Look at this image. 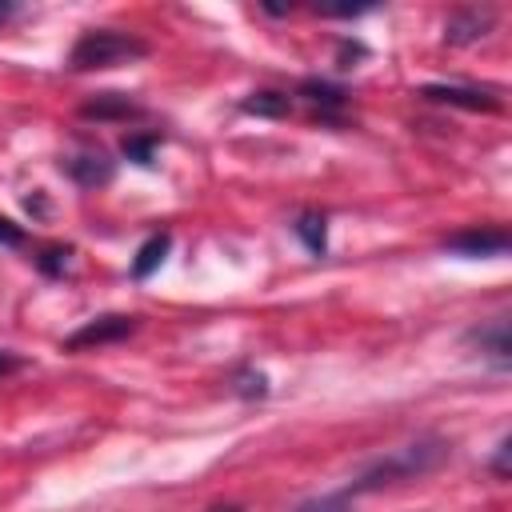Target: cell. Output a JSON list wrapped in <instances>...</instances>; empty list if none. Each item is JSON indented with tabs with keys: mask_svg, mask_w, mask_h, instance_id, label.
I'll list each match as a JSON object with an SVG mask.
<instances>
[{
	"mask_svg": "<svg viewBox=\"0 0 512 512\" xmlns=\"http://www.w3.org/2000/svg\"><path fill=\"white\" fill-rule=\"evenodd\" d=\"M428 104H452V108H468V112H500L504 100L492 88H468V84H424L416 92Z\"/></svg>",
	"mask_w": 512,
	"mask_h": 512,
	"instance_id": "obj_4",
	"label": "cell"
},
{
	"mask_svg": "<svg viewBox=\"0 0 512 512\" xmlns=\"http://www.w3.org/2000/svg\"><path fill=\"white\" fill-rule=\"evenodd\" d=\"M492 24H496L492 8H460V12H452V16L444 20V44H452V48L476 44L480 36L492 32Z\"/></svg>",
	"mask_w": 512,
	"mask_h": 512,
	"instance_id": "obj_9",
	"label": "cell"
},
{
	"mask_svg": "<svg viewBox=\"0 0 512 512\" xmlns=\"http://www.w3.org/2000/svg\"><path fill=\"white\" fill-rule=\"evenodd\" d=\"M20 368H24V356L0 348V376H12V372H20Z\"/></svg>",
	"mask_w": 512,
	"mask_h": 512,
	"instance_id": "obj_21",
	"label": "cell"
},
{
	"mask_svg": "<svg viewBox=\"0 0 512 512\" xmlns=\"http://www.w3.org/2000/svg\"><path fill=\"white\" fill-rule=\"evenodd\" d=\"M12 12H16V4H0V20H4V16H12Z\"/></svg>",
	"mask_w": 512,
	"mask_h": 512,
	"instance_id": "obj_23",
	"label": "cell"
},
{
	"mask_svg": "<svg viewBox=\"0 0 512 512\" xmlns=\"http://www.w3.org/2000/svg\"><path fill=\"white\" fill-rule=\"evenodd\" d=\"M168 252H172V232L168 228H160V232H152L140 248H136V256H132V280H148L164 260H168Z\"/></svg>",
	"mask_w": 512,
	"mask_h": 512,
	"instance_id": "obj_11",
	"label": "cell"
},
{
	"mask_svg": "<svg viewBox=\"0 0 512 512\" xmlns=\"http://www.w3.org/2000/svg\"><path fill=\"white\" fill-rule=\"evenodd\" d=\"M240 112L244 116H264V120H284L292 112V96L276 92V88H260V92H248L240 100Z\"/></svg>",
	"mask_w": 512,
	"mask_h": 512,
	"instance_id": "obj_12",
	"label": "cell"
},
{
	"mask_svg": "<svg viewBox=\"0 0 512 512\" xmlns=\"http://www.w3.org/2000/svg\"><path fill=\"white\" fill-rule=\"evenodd\" d=\"M292 232H296V240H300L312 256H324V252H328V216H324V212H316V208L300 212V216L292 220Z\"/></svg>",
	"mask_w": 512,
	"mask_h": 512,
	"instance_id": "obj_13",
	"label": "cell"
},
{
	"mask_svg": "<svg viewBox=\"0 0 512 512\" xmlns=\"http://www.w3.org/2000/svg\"><path fill=\"white\" fill-rule=\"evenodd\" d=\"M160 144H164L160 132H128V136L120 140V152H124V160H132V164H140V168H152Z\"/></svg>",
	"mask_w": 512,
	"mask_h": 512,
	"instance_id": "obj_14",
	"label": "cell"
},
{
	"mask_svg": "<svg viewBox=\"0 0 512 512\" xmlns=\"http://www.w3.org/2000/svg\"><path fill=\"white\" fill-rule=\"evenodd\" d=\"M208 512H244V508H240V504H212Z\"/></svg>",
	"mask_w": 512,
	"mask_h": 512,
	"instance_id": "obj_22",
	"label": "cell"
},
{
	"mask_svg": "<svg viewBox=\"0 0 512 512\" xmlns=\"http://www.w3.org/2000/svg\"><path fill=\"white\" fill-rule=\"evenodd\" d=\"M60 172L68 180H76L80 188H104L116 176V160L104 148H80L76 156H64L60 160Z\"/></svg>",
	"mask_w": 512,
	"mask_h": 512,
	"instance_id": "obj_7",
	"label": "cell"
},
{
	"mask_svg": "<svg viewBox=\"0 0 512 512\" xmlns=\"http://www.w3.org/2000/svg\"><path fill=\"white\" fill-rule=\"evenodd\" d=\"M508 456H512V436H500L496 456H492V476L496 480H508Z\"/></svg>",
	"mask_w": 512,
	"mask_h": 512,
	"instance_id": "obj_19",
	"label": "cell"
},
{
	"mask_svg": "<svg viewBox=\"0 0 512 512\" xmlns=\"http://www.w3.org/2000/svg\"><path fill=\"white\" fill-rule=\"evenodd\" d=\"M296 96H304L312 108H320V120H336V112L348 104V88H340V84H332V80H320V76H304L300 80V88H296Z\"/></svg>",
	"mask_w": 512,
	"mask_h": 512,
	"instance_id": "obj_10",
	"label": "cell"
},
{
	"mask_svg": "<svg viewBox=\"0 0 512 512\" xmlns=\"http://www.w3.org/2000/svg\"><path fill=\"white\" fill-rule=\"evenodd\" d=\"M24 228L16 224V220H8V216H0V248H24Z\"/></svg>",
	"mask_w": 512,
	"mask_h": 512,
	"instance_id": "obj_18",
	"label": "cell"
},
{
	"mask_svg": "<svg viewBox=\"0 0 512 512\" xmlns=\"http://www.w3.org/2000/svg\"><path fill=\"white\" fill-rule=\"evenodd\" d=\"M136 328H140V316H128V312H104V316H92L88 324H80L72 336H64L60 348H64V352H84V348L120 344V340H128Z\"/></svg>",
	"mask_w": 512,
	"mask_h": 512,
	"instance_id": "obj_3",
	"label": "cell"
},
{
	"mask_svg": "<svg viewBox=\"0 0 512 512\" xmlns=\"http://www.w3.org/2000/svg\"><path fill=\"white\" fill-rule=\"evenodd\" d=\"M228 388H232L236 396H244V400H264V396H268V376H264L260 368L244 364V368H236V372L228 376Z\"/></svg>",
	"mask_w": 512,
	"mask_h": 512,
	"instance_id": "obj_15",
	"label": "cell"
},
{
	"mask_svg": "<svg viewBox=\"0 0 512 512\" xmlns=\"http://www.w3.org/2000/svg\"><path fill=\"white\" fill-rule=\"evenodd\" d=\"M152 52L148 40H140L136 32H116V28H88L80 32V40L68 52V68L72 72H100V68H116V64H132L144 60Z\"/></svg>",
	"mask_w": 512,
	"mask_h": 512,
	"instance_id": "obj_2",
	"label": "cell"
},
{
	"mask_svg": "<svg viewBox=\"0 0 512 512\" xmlns=\"http://www.w3.org/2000/svg\"><path fill=\"white\" fill-rule=\"evenodd\" d=\"M464 344L468 348H480V356H488L500 372H508L512 364V336H508V316H492V320H480L464 332Z\"/></svg>",
	"mask_w": 512,
	"mask_h": 512,
	"instance_id": "obj_6",
	"label": "cell"
},
{
	"mask_svg": "<svg viewBox=\"0 0 512 512\" xmlns=\"http://www.w3.org/2000/svg\"><path fill=\"white\" fill-rule=\"evenodd\" d=\"M352 508H356V500L344 488H336V492H320V496L300 500L292 512H352Z\"/></svg>",
	"mask_w": 512,
	"mask_h": 512,
	"instance_id": "obj_16",
	"label": "cell"
},
{
	"mask_svg": "<svg viewBox=\"0 0 512 512\" xmlns=\"http://www.w3.org/2000/svg\"><path fill=\"white\" fill-rule=\"evenodd\" d=\"M80 116L84 120H96V124H120V120L144 116V104L132 100L128 92H96L92 100L80 104Z\"/></svg>",
	"mask_w": 512,
	"mask_h": 512,
	"instance_id": "obj_8",
	"label": "cell"
},
{
	"mask_svg": "<svg viewBox=\"0 0 512 512\" xmlns=\"http://www.w3.org/2000/svg\"><path fill=\"white\" fill-rule=\"evenodd\" d=\"M68 260H72V248H68V244H52V248H44V252L36 256V268H40L44 276H64Z\"/></svg>",
	"mask_w": 512,
	"mask_h": 512,
	"instance_id": "obj_17",
	"label": "cell"
},
{
	"mask_svg": "<svg viewBox=\"0 0 512 512\" xmlns=\"http://www.w3.org/2000/svg\"><path fill=\"white\" fill-rule=\"evenodd\" d=\"M448 456H452V444L444 436H416V440L376 456L372 464H364L344 484V492L356 500V496H368V492H380V488H392V484H408V480L432 476Z\"/></svg>",
	"mask_w": 512,
	"mask_h": 512,
	"instance_id": "obj_1",
	"label": "cell"
},
{
	"mask_svg": "<svg viewBox=\"0 0 512 512\" xmlns=\"http://www.w3.org/2000/svg\"><path fill=\"white\" fill-rule=\"evenodd\" d=\"M364 52H368L364 44H348V40H340V60H336V64H340V68H352V60L364 56Z\"/></svg>",
	"mask_w": 512,
	"mask_h": 512,
	"instance_id": "obj_20",
	"label": "cell"
},
{
	"mask_svg": "<svg viewBox=\"0 0 512 512\" xmlns=\"http://www.w3.org/2000/svg\"><path fill=\"white\" fill-rule=\"evenodd\" d=\"M512 248L508 228H460L452 236H444V252L456 256H472V260H488V256H504Z\"/></svg>",
	"mask_w": 512,
	"mask_h": 512,
	"instance_id": "obj_5",
	"label": "cell"
}]
</instances>
